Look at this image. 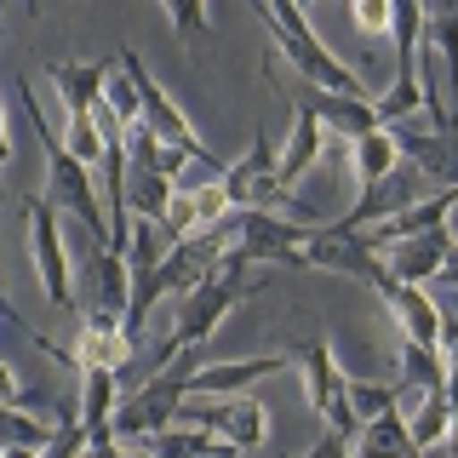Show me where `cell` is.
Segmentation results:
<instances>
[{
    "label": "cell",
    "mask_w": 458,
    "mask_h": 458,
    "mask_svg": "<svg viewBox=\"0 0 458 458\" xmlns=\"http://www.w3.org/2000/svg\"><path fill=\"white\" fill-rule=\"evenodd\" d=\"M18 98H23V114H29V126H35V138H40V161H47V200L86 229L92 247H109V212H104V195H98L92 172L64 149V138L47 132V114H40V98L29 92V81H18Z\"/></svg>",
    "instance_id": "1"
},
{
    "label": "cell",
    "mask_w": 458,
    "mask_h": 458,
    "mask_svg": "<svg viewBox=\"0 0 458 458\" xmlns=\"http://www.w3.org/2000/svg\"><path fill=\"white\" fill-rule=\"evenodd\" d=\"M252 293H258V276H247V264H241L235 252H224V264L212 269V276H207V281H200L195 293L178 304V321H172V338L161 344V355H155V372L172 367L178 355L200 350V344L218 333V327H224L241 304H247Z\"/></svg>",
    "instance_id": "2"
},
{
    "label": "cell",
    "mask_w": 458,
    "mask_h": 458,
    "mask_svg": "<svg viewBox=\"0 0 458 458\" xmlns=\"http://www.w3.org/2000/svg\"><path fill=\"white\" fill-rule=\"evenodd\" d=\"M258 18H264V29H269V40H276V52L286 57V64L298 69V81L310 86V92H333V98H372L367 92V81L355 75L350 64H338L333 52H327V40L310 29V18L298 6H286V0H258Z\"/></svg>",
    "instance_id": "3"
},
{
    "label": "cell",
    "mask_w": 458,
    "mask_h": 458,
    "mask_svg": "<svg viewBox=\"0 0 458 458\" xmlns=\"http://www.w3.org/2000/svg\"><path fill=\"white\" fill-rule=\"evenodd\" d=\"M114 69H121V75L132 81V92H138V126H143V132H155L161 143H172L178 155H190L195 166H207L212 178H224V166H229V161H218V155H212L207 143H200V132L190 126V114L172 104V92H166V86L149 75V64H143V57H138L132 47H121V52H114Z\"/></svg>",
    "instance_id": "4"
},
{
    "label": "cell",
    "mask_w": 458,
    "mask_h": 458,
    "mask_svg": "<svg viewBox=\"0 0 458 458\" xmlns=\"http://www.w3.org/2000/svg\"><path fill=\"white\" fill-rule=\"evenodd\" d=\"M178 424L218 436L229 453H258L269 441V407L252 395H183Z\"/></svg>",
    "instance_id": "5"
},
{
    "label": "cell",
    "mask_w": 458,
    "mask_h": 458,
    "mask_svg": "<svg viewBox=\"0 0 458 458\" xmlns=\"http://www.w3.org/2000/svg\"><path fill=\"white\" fill-rule=\"evenodd\" d=\"M293 361L298 372H304V401H310V412H321L327 429L344 441H355V412H350V372L338 367V355H333V344L327 338H304L293 350Z\"/></svg>",
    "instance_id": "6"
},
{
    "label": "cell",
    "mask_w": 458,
    "mask_h": 458,
    "mask_svg": "<svg viewBox=\"0 0 458 458\" xmlns=\"http://www.w3.org/2000/svg\"><path fill=\"white\" fill-rule=\"evenodd\" d=\"M304 224L276 218V212H229V252L247 269H304Z\"/></svg>",
    "instance_id": "7"
},
{
    "label": "cell",
    "mask_w": 458,
    "mask_h": 458,
    "mask_svg": "<svg viewBox=\"0 0 458 458\" xmlns=\"http://www.w3.org/2000/svg\"><path fill=\"white\" fill-rule=\"evenodd\" d=\"M23 218H29V252H35V276L40 293H47L52 310H75V269H69V247H64V229H57V207L52 200H23Z\"/></svg>",
    "instance_id": "8"
},
{
    "label": "cell",
    "mask_w": 458,
    "mask_h": 458,
    "mask_svg": "<svg viewBox=\"0 0 458 458\" xmlns=\"http://www.w3.org/2000/svg\"><path fill=\"white\" fill-rule=\"evenodd\" d=\"M304 269H321V276H350V281H367V286H378L384 276H390V269H384V258L367 247L361 229H338V224L310 229V235H304Z\"/></svg>",
    "instance_id": "9"
},
{
    "label": "cell",
    "mask_w": 458,
    "mask_h": 458,
    "mask_svg": "<svg viewBox=\"0 0 458 458\" xmlns=\"http://www.w3.org/2000/svg\"><path fill=\"white\" fill-rule=\"evenodd\" d=\"M401 161H412L419 178H436L441 190H458V132H436V126L424 121V114H412V121L390 126Z\"/></svg>",
    "instance_id": "10"
},
{
    "label": "cell",
    "mask_w": 458,
    "mask_h": 458,
    "mask_svg": "<svg viewBox=\"0 0 458 458\" xmlns=\"http://www.w3.org/2000/svg\"><path fill=\"white\" fill-rule=\"evenodd\" d=\"M229 212H235V207H229V195H224L218 178H207V183H178V190H172V207H166L161 235H172V241L207 235V229H218Z\"/></svg>",
    "instance_id": "11"
},
{
    "label": "cell",
    "mask_w": 458,
    "mask_h": 458,
    "mask_svg": "<svg viewBox=\"0 0 458 458\" xmlns=\"http://www.w3.org/2000/svg\"><path fill=\"white\" fill-rule=\"evenodd\" d=\"M132 350H138V338L126 333L121 315H81V333H75L69 361H75L81 372H86V367H104V372H114V378H121V367L132 361Z\"/></svg>",
    "instance_id": "12"
},
{
    "label": "cell",
    "mask_w": 458,
    "mask_h": 458,
    "mask_svg": "<svg viewBox=\"0 0 458 458\" xmlns=\"http://www.w3.org/2000/svg\"><path fill=\"white\" fill-rule=\"evenodd\" d=\"M81 281H86V304H81V315H121V321H126L132 269H126L121 252L92 247V241H86V269H81Z\"/></svg>",
    "instance_id": "13"
},
{
    "label": "cell",
    "mask_w": 458,
    "mask_h": 458,
    "mask_svg": "<svg viewBox=\"0 0 458 458\" xmlns=\"http://www.w3.org/2000/svg\"><path fill=\"white\" fill-rule=\"evenodd\" d=\"M372 293H378V304L395 315L401 338H407V344H429V350H436V338H441V304L424 293V286H407V281L384 276Z\"/></svg>",
    "instance_id": "14"
},
{
    "label": "cell",
    "mask_w": 458,
    "mask_h": 458,
    "mask_svg": "<svg viewBox=\"0 0 458 458\" xmlns=\"http://www.w3.org/2000/svg\"><path fill=\"white\" fill-rule=\"evenodd\" d=\"M453 252V229H429V235H412V241H395V247H384V269H390L395 281L407 286H429L441 276V264H447Z\"/></svg>",
    "instance_id": "15"
},
{
    "label": "cell",
    "mask_w": 458,
    "mask_h": 458,
    "mask_svg": "<svg viewBox=\"0 0 458 458\" xmlns=\"http://www.w3.org/2000/svg\"><path fill=\"white\" fill-rule=\"evenodd\" d=\"M293 367V350H276V355H247V361H207L190 378V395H247V384L269 378V372Z\"/></svg>",
    "instance_id": "16"
},
{
    "label": "cell",
    "mask_w": 458,
    "mask_h": 458,
    "mask_svg": "<svg viewBox=\"0 0 458 458\" xmlns=\"http://www.w3.org/2000/svg\"><path fill=\"white\" fill-rule=\"evenodd\" d=\"M57 98H64L69 121H92L98 98H104V81H109V64H81V57H57V64L47 69Z\"/></svg>",
    "instance_id": "17"
},
{
    "label": "cell",
    "mask_w": 458,
    "mask_h": 458,
    "mask_svg": "<svg viewBox=\"0 0 458 458\" xmlns=\"http://www.w3.org/2000/svg\"><path fill=\"white\" fill-rule=\"evenodd\" d=\"M298 104H310V114L321 121V132H333L344 143L378 132V114H372V98H333V92H298Z\"/></svg>",
    "instance_id": "18"
},
{
    "label": "cell",
    "mask_w": 458,
    "mask_h": 458,
    "mask_svg": "<svg viewBox=\"0 0 458 458\" xmlns=\"http://www.w3.org/2000/svg\"><path fill=\"white\" fill-rule=\"evenodd\" d=\"M321 143H327V132H321V121L310 114V104H298L293 109V132H286V143H281V161H276V183L281 190H293L304 172L321 161Z\"/></svg>",
    "instance_id": "19"
},
{
    "label": "cell",
    "mask_w": 458,
    "mask_h": 458,
    "mask_svg": "<svg viewBox=\"0 0 458 458\" xmlns=\"http://www.w3.org/2000/svg\"><path fill=\"white\" fill-rule=\"evenodd\" d=\"M419 52L429 57V69L441 75V92H447V104H453L458 98V12H424Z\"/></svg>",
    "instance_id": "20"
},
{
    "label": "cell",
    "mask_w": 458,
    "mask_h": 458,
    "mask_svg": "<svg viewBox=\"0 0 458 458\" xmlns=\"http://www.w3.org/2000/svg\"><path fill=\"white\" fill-rule=\"evenodd\" d=\"M350 161H355V183H361V190H378V183H390L395 172L407 166V161H401V149H395V138L384 132V126L350 143Z\"/></svg>",
    "instance_id": "21"
},
{
    "label": "cell",
    "mask_w": 458,
    "mask_h": 458,
    "mask_svg": "<svg viewBox=\"0 0 458 458\" xmlns=\"http://www.w3.org/2000/svg\"><path fill=\"white\" fill-rule=\"evenodd\" d=\"M81 429L92 436V429H109L114 424V407H121V378L104 367H86L81 372Z\"/></svg>",
    "instance_id": "22"
},
{
    "label": "cell",
    "mask_w": 458,
    "mask_h": 458,
    "mask_svg": "<svg viewBox=\"0 0 458 458\" xmlns=\"http://www.w3.org/2000/svg\"><path fill=\"white\" fill-rule=\"evenodd\" d=\"M412 453H419V447H412L407 419H401V412L361 424V429H355V441H350V458H412Z\"/></svg>",
    "instance_id": "23"
},
{
    "label": "cell",
    "mask_w": 458,
    "mask_h": 458,
    "mask_svg": "<svg viewBox=\"0 0 458 458\" xmlns=\"http://www.w3.org/2000/svg\"><path fill=\"white\" fill-rule=\"evenodd\" d=\"M172 190H178V183L155 178V172L126 166V218H138V224H155V229H161V224H166V207H172Z\"/></svg>",
    "instance_id": "24"
},
{
    "label": "cell",
    "mask_w": 458,
    "mask_h": 458,
    "mask_svg": "<svg viewBox=\"0 0 458 458\" xmlns=\"http://www.w3.org/2000/svg\"><path fill=\"white\" fill-rule=\"evenodd\" d=\"M138 447L149 453V458H235L218 436H207V429H190V424H172V429H161V436L138 441Z\"/></svg>",
    "instance_id": "25"
},
{
    "label": "cell",
    "mask_w": 458,
    "mask_h": 458,
    "mask_svg": "<svg viewBox=\"0 0 458 458\" xmlns=\"http://www.w3.org/2000/svg\"><path fill=\"white\" fill-rule=\"evenodd\" d=\"M183 161H190V155H178L172 143H161L155 132H143V126H132V132H126V166L155 172V178L178 183V178H183Z\"/></svg>",
    "instance_id": "26"
},
{
    "label": "cell",
    "mask_w": 458,
    "mask_h": 458,
    "mask_svg": "<svg viewBox=\"0 0 458 458\" xmlns=\"http://www.w3.org/2000/svg\"><path fill=\"white\" fill-rule=\"evenodd\" d=\"M395 367H401V384H412V390H447V361H441V350H429V344L401 338Z\"/></svg>",
    "instance_id": "27"
},
{
    "label": "cell",
    "mask_w": 458,
    "mask_h": 458,
    "mask_svg": "<svg viewBox=\"0 0 458 458\" xmlns=\"http://www.w3.org/2000/svg\"><path fill=\"white\" fill-rule=\"evenodd\" d=\"M57 424H40L23 407H0V453H47Z\"/></svg>",
    "instance_id": "28"
},
{
    "label": "cell",
    "mask_w": 458,
    "mask_h": 458,
    "mask_svg": "<svg viewBox=\"0 0 458 458\" xmlns=\"http://www.w3.org/2000/svg\"><path fill=\"white\" fill-rule=\"evenodd\" d=\"M407 436H412V447H419V453L441 447V441L453 436V401H447V390L429 395L424 407H412V412H407Z\"/></svg>",
    "instance_id": "29"
},
{
    "label": "cell",
    "mask_w": 458,
    "mask_h": 458,
    "mask_svg": "<svg viewBox=\"0 0 458 458\" xmlns=\"http://www.w3.org/2000/svg\"><path fill=\"white\" fill-rule=\"evenodd\" d=\"M350 412H355V424H372V419H390V412H401L395 384H378V378H350Z\"/></svg>",
    "instance_id": "30"
},
{
    "label": "cell",
    "mask_w": 458,
    "mask_h": 458,
    "mask_svg": "<svg viewBox=\"0 0 458 458\" xmlns=\"http://www.w3.org/2000/svg\"><path fill=\"white\" fill-rule=\"evenodd\" d=\"M166 23L178 29L183 40H195V47L212 35V18H207V6H200V0H166Z\"/></svg>",
    "instance_id": "31"
},
{
    "label": "cell",
    "mask_w": 458,
    "mask_h": 458,
    "mask_svg": "<svg viewBox=\"0 0 458 458\" xmlns=\"http://www.w3.org/2000/svg\"><path fill=\"white\" fill-rule=\"evenodd\" d=\"M350 18H355V29H361V35H390L395 6H390V0H355Z\"/></svg>",
    "instance_id": "32"
},
{
    "label": "cell",
    "mask_w": 458,
    "mask_h": 458,
    "mask_svg": "<svg viewBox=\"0 0 458 458\" xmlns=\"http://www.w3.org/2000/svg\"><path fill=\"white\" fill-rule=\"evenodd\" d=\"M81 453H86V429H81V419H69V424L52 429V441H47L40 458H81Z\"/></svg>",
    "instance_id": "33"
},
{
    "label": "cell",
    "mask_w": 458,
    "mask_h": 458,
    "mask_svg": "<svg viewBox=\"0 0 458 458\" xmlns=\"http://www.w3.org/2000/svg\"><path fill=\"white\" fill-rule=\"evenodd\" d=\"M23 401H29V390L18 384V372H12V361L0 355V407H23Z\"/></svg>",
    "instance_id": "34"
},
{
    "label": "cell",
    "mask_w": 458,
    "mask_h": 458,
    "mask_svg": "<svg viewBox=\"0 0 458 458\" xmlns=\"http://www.w3.org/2000/svg\"><path fill=\"white\" fill-rule=\"evenodd\" d=\"M81 458H121V441H114V429H92Z\"/></svg>",
    "instance_id": "35"
},
{
    "label": "cell",
    "mask_w": 458,
    "mask_h": 458,
    "mask_svg": "<svg viewBox=\"0 0 458 458\" xmlns=\"http://www.w3.org/2000/svg\"><path fill=\"white\" fill-rule=\"evenodd\" d=\"M436 350H441V361L458 367V315H441V338H436Z\"/></svg>",
    "instance_id": "36"
},
{
    "label": "cell",
    "mask_w": 458,
    "mask_h": 458,
    "mask_svg": "<svg viewBox=\"0 0 458 458\" xmlns=\"http://www.w3.org/2000/svg\"><path fill=\"white\" fill-rule=\"evenodd\" d=\"M304 458H350V441H344V436H333V429H327V436L315 441V447H310Z\"/></svg>",
    "instance_id": "37"
},
{
    "label": "cell",
    "mask_w": 458,
    "mask_h": 458,
    "mask_svg": "<svg viewBox=\"0 0 458 458\" xmlns=\"http://www.w3.org/2000/svg\"><path fill=\"white\" fill-rule=\"evenodd\" d=\"M436 286H453V293H458V241H453L447 264H441V276H436Z\"/></svg>",
    "instance_id": "38"
},
{
    "label": "cell",
    "mask_w": 458,
    "mask_h": 458,
    "mask_svg": "<svg viewBox=\"0 0 458 458\" xmlns=\"http://www.w3.org/2000/svg\"><path fill=\"white\" fill-rule=\"evenodd\" d=\"M447 453L458 458V407H453V436H447Z\"/></svg>",
    "instance_id": "39"
},
{
    "label": "cell",
    "mask_w": 458,
    "mask_h": 458,
    "mask_svg": "<svg viewBox=\"0 0 458 458\" xmlns=\"http://www.w3.org/2000/svg\"><path fill=\"white\" fill-rule=\"evenodd\" d=\"M0 304H6V293H0Z\"/></svg>",
    "instance_id": "40"
}]
</instances>
